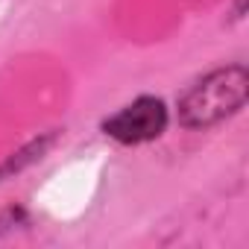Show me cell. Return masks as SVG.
Instances as JSON below:
<instances>
[{
	"instance_id": "obj_1",
	"label": "cell",
	"mask_w": 249,
	"mask_h": 249,
	"mask_svg": "<svg viewBox=\"0 0 249 249\" xmlns=\"http://www.w3.org/2000/svg\"><path fill=\"white\" fill-rule=\"evenodd\" d=\"M246 91L249 71L243 62L217 65L176 97V123L188 132L217 129L246 108Z\"/></svg>"
},
{
	"instance_id": "obj_2",
	"label": "cell",
	"mask_w": 249,
	"mask_h": 249,
	"mask_svg": "<svg viewBox=\"0 0 249 249\" xmlns=\"http://www.w3.org/2000/svg\"><path fill=\"white\" fill-rule=\"evenodd\" d=\"M170 126V106L159 94H138L100 120V132L120 147H144L159 141Z\"/></svg>"
},
{
	"instance_id": "obj_3",
	"label": "cell",
	"mask_w": 249,
	"mask_h": 249,
	"mask_svg": "<svg viewBox=\"0 0 249 249\" xmlns=\"http://www.w3.org/2000/svg\"><path fill=\"white\" fill-rule=\"evenodd\" d=\"M62 129H47V132H38L36 138H30L27 144H21L18 150H12L9 156H3L0 161V185H6L9 179L21 176L24 170H30L33 164H38L59 141H62Z\"/></svg>"
},
{
	"instance_id": "obj_4",
	"label": "cell",
	"mask_w": 249,
	"mask_h": 249,
	"mask_svg": "<svg viewBox=\"0 0 249 249\" xmlns=\"http://www.w3.org/2000/svg\"><path fill=\"white\" fill-rule=\"evenodd\" d=\"M246 18V0H234V9H231V21H243Z\"/></svg>"
}]
</instances>
